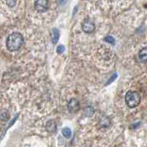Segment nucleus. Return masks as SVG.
<instances>
[{
  "label": "nucleus",
  "mask_w": 147,
  "mask_h": 147,
  "mask_svg": "<svg viewBox=\"0 0 147 147\" xmlns=\"http://www.w3.org/2000/svg\"><path fill=\"white\" fill-rule=\"evenodd\" d=\"M23 43H24L23 36L18 32H13L7 39V47L10 52H16L20 50Z\"/></svg>",
  "instance_id": "nucleus-1"
},
{
  "label": "nucleus",
  "mask_w": 147,
  "mask_h": 147,
  "mask_svg": "<svg viewBox=\"0 0 147 147\" xmlns=\"http://www.w3.org/2000/svg\"><path fill=\"white\" fill-rule=\"evenodd\" d=\"M125 102L129 108H136L141 102V96L138 92L130 90L125 95Z\"/></svg>",
  "instance_id": "nucleus-2"
},
{
  "label": "nucleus",
  "mask_w": 147,
  "mask_h": 147,
  "mask_svg": "<svg viewBox=\"0 0 147 147\" xmlns=\"http://www.w3.org/2000/svg\"><path fill=\"white\" fill-rule=\"evenodd\" d=\"M34 7L38 12H45L49 7V0H36Z\"/></svg>",
  "instance_id": "nucleus-3"
},
{
  "label": "nucleus",
  "mask_w": 147,
  "mask_h": 147,
  "mask_svg": "<svg viewBox=\"0 0 147 147\" xmlns=\"http://www.w3.org/2000/svg\"><path fill=\"white\" fill-rule=\"evenodd\" d=\"M82 30H84L86 33H92L95 30V24L90 20L86 18L82 23Z\"/></svg>",
  "instance_id": "nucleus-4"
},
{
  "label": "nucleus",
  "mask_w": 147,
  "mask_h": 147,
  "mask_svg": "<svg viewBox=\"0 0 147 147\" xmlns=\"http://www.w3.org/2000/svg\"><path fill=\"white\" fill-rule=\"evenodd\" d=\"M67 109H68V110L71 113L78 111V110H79V109H80L79 101H78L76 98H72V99H70V100L68 101V103H67Z\"/></svg>",
  "instance_id": "nucleus-5"
},
{
  "label": "nucleus",
  "mask_w": 147,
  "mask_h": 147,
  "mask_svg": "<svg viewBox=\"0 0 147 147\" xmlns=\"http://www.w3.org/2000/svg\"><path fill=\"white\" fill-rule=\"evenodd\" d=\"M138 59L142 63H147V47L142 48L138 53Z\"/></svg>",
  "instance_id": "nucleus-6"
},
{
  "label": "nucleus",
  "mask_w": 147,
  "mask_h": 147,
  "mask_svg": "<svg viewBox=\"0 0 147 147\" xmlns=\"http://www.w3.org/2000/svg\"><path fill=\"white\" fill-rule=\"evenodd\" d=\"M56 129H57L56 123H55V121H53V119H51V121H47V123H46V130L49 132L53 133L56 131Z\"/></svg>",
  "instance_id": "nucleus-7"
},
{
  "label": "nucleus",
  "mask_w": 147,
  "mask_h": 147,
  "mask_svg": "<svg viewBox=\"0 0 147 147\" xmlns=\"http://www.w3.org/2000/svg\"><path fill=\"white\" fill-rule=\"evenodd\" d=\"M109 124H110V121H109V119L108 117H102L100 119V121L98 122V125L99 127L101 128H105V127H109Z\"/></svg>",
  "instance_id": "nucleus-8"
},
{
  "label": "nucleus",
  "mask_w": 147,
  "mask_h": 147,
  "mask_svg": "<svg viewBox=\"0 0 147 147\" xmlns=\"http://www.w3.org/2000/svg\"><path fill=\"white\" fill-rule=\"evenodd\" d=\"M59 36H60L59 30L57 29H53V30H52V41L53 43H57V41L59 40Z\"/></svg>",
  "instance_id": "nucleus-9"
},
{
  "label": "nucleus",
  "mask_w": 147,
  "mask_h": 147,
  "mask_svg": "<svg viewBox=\"0 0 147 147\" xmlns=\"http://www.w3.org/2000/svg\"><path fill=\"white\" fill-rule=\"evenodd\" d=\"M62 133H63V137H65L66 139H69L72 135V131L69 128H63L62 130Z\"/></svg>",
  "instance_id": "nucleus-10"
},
{
  "label": "nucleus",
  "mask_w": 147,
  "mask_h": 147,
  "mask_svg": "<svg viewBox=\"0 0 147 147\" xmlns=\"http://www.w3.org/2000/svg\"><path fill=\"white\" fill-rule=\"evenodd\" d=\"M8 117H9L8 112L7 111V110H3V111L1 112V119H2V121H7V119H8Z\"/></svg>",
  "instance_id": "nucleus-11"
},
{
  "label": "nucleus",
  "mask_w": 147,
  "mask_h": 147,
  "mask_svg": "<svg viewBox=\"0 0 147 147\" xmlns=\"http://www.w3.org/2000/svg\"><path fill=\"white\" fill-rule=\"evenodd\" d=\"M85 113H86V116L90 117L91 115L94 113V109H92L91 107H88V108H86V109H85Z\"/></svg>",
  "instance_id": "nucleus-12"
},
{
  "label": "nucleus",
  "mask_w": 147,
  "mask_h": 147,
  "mask_svg": "<svg viewBox=\"0 0 147 147\" xmlns=\"http://www.w3.org/2000/svg\"><path fill=\"white\" fill-rule=\"evenodd\" d=\"M105 41H107V42L112 44V45L115 44V40H114L113 37H111V36H107V37H106V38H105Z\"/></svg>",
  "instance_id": "nucleus-13"
},
{
  "label": "nucleus",
  "mask_w": 147,
  "mask_h": 147,
  "mask_svg": "<svg viewBox=\"0 0 147 147\" xmlns=\"http://www.w3.org/2000/svg\"><path fill=\"white\" fill-rule=\"evenodd\" d=\"M6 3L9 7H13L17 4V0H6Z\"/></svg>",
  "instance_id": "nucleus-14"
},
{
  "label": "nucleus",
  "mask_w": 147,
  "mask_h": 147,
  "mask_svg": "<svg viewBox=\"0 0 147 147\" xmlns=\"http://www.w3.org/2000/svg\"><path fill=\"white\" fill-rule=\"evenodd\" d=\"M64 52V46L63 45H59L57 47V53H63Z\"/></svg>",
  "instance_id": "nucleus-15"
}]
</instances>
